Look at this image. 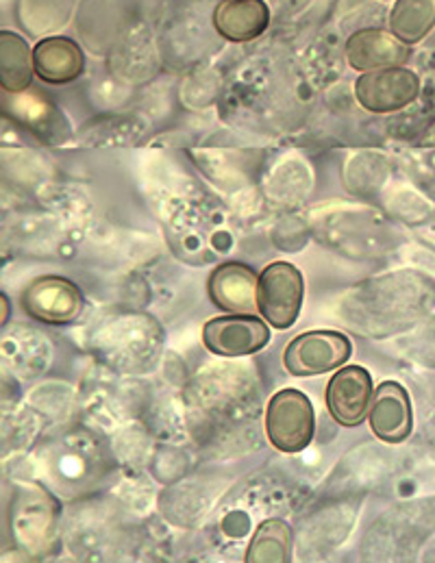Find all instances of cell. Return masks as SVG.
I'll list each match as a JSON object with an SVG mask.
<instances>
[{
    "label": "cell",
    "mask_w": 435,
    "mask_h": 563,
    "mask_svg": "<svg viewBox=\"0 0 435 563\" xmlns=\"http://www.w3.org/2000/svg\"><path fill=\"white\" fill-rule=\"evenodd\" d=\"M421 96V79L405 66L361 73L355 81V98L370 113H394Z\"/></svg>",
    "instance_id": "4"
},
{
    "label": "cell",
    "mask_w": 435,
    "mask_h": 563,
    "mask_svg": "<svg viewBox=\"0 0 435 563\" xmlns=\"http://www.w3.org/2000/svg\"><path fill=\"white\" fill-rule=\"evenodd\" d=\"M35 77L33 48L13 31H0V86L7 95H22Z\"/></svg>",
    "instance_id": "13"
},
{
    "label": "cell",
    "mask_w": 435,
    "mask_h": 563,
    "mask_svg": "<svg viewBox=\"0 0 435 563\" xmlns=\"http://www.w3.org/2000/svg\"><path fill=\"white\" fill-rule=\"evenodd\" d=\"M35 77L46 86H66L79 79L86 70V55L81 46L62 35L44 37L33 48Z\"/></svg>",
    "instance_id": "11"
},
{
    "label": "cell",
    "mask_w": 435,
    "mask_h": 563,
    "mask_svg": "<svg viewBox=\"0 0 435 563\" xmlns=\"http://www.w3.org/2000/svg\"><path fill=\"white\" fill-rule=\"evenodd\" d=\"M383 2H385V0H383Z\"/></svg>",
    "instance_id": "16"
},
{
    "label": "cell",
    "mask_w": 435,
    "mask_h": 563,
    "mask_svg": "<svg viewBox=\"0 0 435 563\" xmlns=\"http://www.w3.org/2000/svg\"><path fill=\"white\" fill-rule=\"evenodd\" d=\"M368 422L372 433L388 444H401L412 435L414 416L407 389L396 380H385L374 389Z\"/></svg>",
    "instance_id": "8"
},
{
    "label": "cell",
    "mask_w": 435,
    "mask_h": 563,
    "mask_svg": "<svg viewBox=\"0 0 435 563\" xmlns=\"http://www.w3.org/2000/svg\"><path fill=\"white\" fill-rule=\"evenodd\" d=\"M410 53V44L401 42L392 31L377 26L355 31L345 46L348 66L357 73L405 66Z\"/></svg>",
    "instance_id": "9"
},
{
    "label": "cell",
    "mask_w": 435,
    "mask_h": 563,
    "mask_svg": "<svg viewBox=\"0 0 435 563\" xmlns=\"http://www.w3.org/2000/svg\"><path fill=\"white\" fill-rule=\"evenodd\" d=\"M268 24L265 0H222L214 11L216 31L229 42H253L265 33Z\"/></svg>",
    "instance_id": "12"
},
{
    "label": "cell",
    "mask_w": 435,
    "mask_h": 563,
    "mask_svg": "<svg viewBox=\"0 0 435 563\" xmlns=\"http://www.w3.org/2000/svg\"><path fill=\"white\" fill-rule=\"evenodd\" d=\"M316 433V413L312 400L298 389L276 391L265 409V435L270 444L285 455L305 451Z\"/></svg>",
    "instance_id": "1"
},
{
    "label": "cell",
    "mask_w": 435,
    "mask_h": 563,
    "mask_svg": "<svg viewBox=\"0 0 435 563\" xmlns=\"http://www.w3.org/2000/svg\"><path fill=\"white\" fill-rule=\"evenodd\" d=\"M372 378L361 366H342L327 385V409L342 427H359L372 405Z\"/></svg>",
    "instance_id": "7"
},
{
    "label": "cell",
    "mask_w": 435,
    "mask_h": 563,
    "mask_svg": "<svg viewBox=\"0 0 435 563\" xmlns=\"http://www.w3.org/2000/svg\"><path fill=\"white\" fill-rule=\"evenodd\" d=\"M22 309L44 324H70L84 311L81 289L64 277H40L22 291Z\"/></svg>",
    "instance_id": "6"
},
{
    "label": "cell",
    "mask_w": 435,
    "mask_h": 563,
    "mask_svg": "<svg viewBox=\"0 0 435 563\" xmlns=\"http://www.w3.org/2000/svg\"><path fill=\"white\" fill-rule=\"evenodd\" d=\"M305 283L296 266L287 262H274L260 275L258 305L265 322L274 329H290L303 307Z\"/></svg>",
    "instance_id": "3"
},
{
    "label": "cell",
    "mask_w": 435,
    "mask_h": 563,
    "mask_svg": "<svg viewBox=\"0 0 435 563\" xmlns=\"http://www.w3.org/2000/svg\"><path fill=\"white\" fill-rule=\"evenodd\" d=\"M352 355V342L338 331H307L296 335L285 353L283 366L292 376H318L342 368Z\"/></svg>",
    "instance_id": "2"
},
{
    "label": "cell",
    "mask_w": 435,
    "mask_h": 563,
    "mask_svg": "<svg viewBox=\"0 0 435 563\" xmlns=\"http://www.w3.org/2000/svg\"><path fill=\"white\" fill-rule=\"evenodd\" d=\"M292 553V529L281 518L261 522L251 547L247 551V563H285Z\"/></svg>",
    "instance_id": "15"
},
{
    "label": "cell",
    "mask_w": 435,
    "mask_h": 563,
    "mask_svg": "<svg viewBox=\"0 0 435 563\" xmlns=\"http://www.w3.org/2000/svg\"><path fill=\"white\" fill-rule=\"evenodd\" d=\"M211 302L227 313H258L260 277L251 266L240 262L220 264L207 283Z\"/></svg>",
    "instance_id": "10"
},
{
    "label": "cell",
    "mask_w": 435,
    "mask_h": 563,
    "mask_svg": "<svg viewBox=\"0 0 435 563\" xmlns=\"http://www.w3.org/2000/svg\"><path fill=\"white\" fill-rule=\"evenodd\" d=\"M435 29V0H396L390 11V31L405 44L423 42Z\"/></svg>",
    "instance_id": "14"
},
{
    "label": "cell",
    "mask_w": 435,
    "mask_h": 563,
    "mask_svg": "<svg viewBox=\"0 0 435 563\" xmlns=\"http://www.w3.org/2000/svg\"><path fill=\"white\" fill-rule=\"evenodd\" d=\"M270 342V329L255 313H229L211 318L203 327V344L220 357H244L260 353Z\"/></svg>",
    "instance_id": "5"
}]
</instances>
